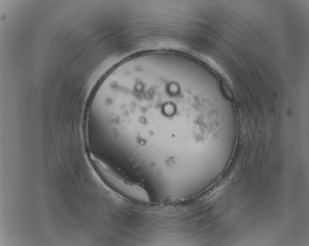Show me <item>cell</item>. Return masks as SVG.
I'll return each instance as SVG.
<instances>
[{
    "instance_id": "7a4b0ae2",
    "label": "cell",
    "mask_w": 309,
    "mask_h": 246,
    "mask_svg": "<svg viewBox=\"0 0 309 246\" xmlns=\"http://www.w3.org/2000/svg\"><path fill=\"white\" fill-rule=\"evenodd\" d=\"M219 86L221 91L224 98L230 102L235 100L234 93L229 84L222 79L219 80Z\"/></svg>"
},
{
    "instance_id": "6da1fadb",
    "label": "cell",
    "mask_w": 309,
    "mask_h": 246,
    "mask_svg": "<svg viewBox=\"0 0 309 246\" xmlns=\"http://www.w3.org/2000/svg\"><path fill=\"white\" fill-rule=\"evenodd\" d=\"M101 180L119 199L128 202L149 204L150 195L140 183L126 177L124 174L104 166L97 161L94 163Z\"/></svg>"
}]
</instances>
